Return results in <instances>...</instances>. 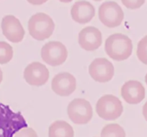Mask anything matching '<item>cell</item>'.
Here are the masks:
<instances>
[{
    "label": "cell",
    "mask_w": 147,
    "mask_h": 137,
    "mask_svg": "<svg viewBox=\"0 0 147 137\" xmlns=\"http://www.w3.org/2000/svg\"><path fill=\"white\" fill-rule=\"evenodd\" d=\"M74 131L69 124L64 121H56L49 126V137H74Z\"/></svg>",
    "instance_id": "14"
},
{
    "label": "cell",
    "mask_w": 147,
    "mask_h": 137,
    "mask_svg": "<svg viewBox=\"0 0 147 137\" xmlns=\"http://www.w3.org/2000/svg\"><path fill=\"white\" fill-rule=\"evenodd\" d=\"M2 80H3V73H2V70L0 69V84L2 82Z\"/></svg>",
    "instance_id": "22"
},
{
    "label": "cell",
    "mask_w": 147,
    "mask_h": 137,
    "mask_svg": "<svg viewBox=\"0 0 147 137\" xmlns=\"http://www.w3.org/2000/svg\"><path fill=\"white\" fill-rule=\"evenodd\" d=\"M136 55L141 63L147 65V35L138 42Z\"/></svg>",
    "instance_id": "17"
},
{
    "label": "cell",
    "mask_w": 147,
    "mask_h": 137,
    "mask_svg": "<svg viewBox=\"0 0 147 137\" xmlns=\"http://www.w3.org/2000/svg\"><path fill=\"white\" fill-rule=\"evenodd\" d=\"M100 22L109 28L120 26L124 19L122 8L115 2H106L102 4L98 10Z\"/></svg>",
    "instance_id": "5"
},
{
    "label": "cell",
    "mask_w": 147,
    "mask_h": 137,
    "mask_svg": "<svg viewBox=\"0 0 147 137\" xmlns=\"http://www.w3.org/2000/svg\"><path fill=\"white\" fill-rule=\"evenodd\" d=\"M89 73L92 78L99 83H107L112 80L115 73L113 65L104 57L96 58L89 66Z\"/></svg>",
    "instance_id": "7"
},
{
    "label": "cell",
    "mask_w": 147,
    "mask_h": 137,
    "mask_svg": "<svg viewBox=\"0 0 147 137\" xmlns=\"http://www.w3.org/2000/svg\"><path fill=\"white\" fill-rule=\"evenodd\" d=\"M94 1H97V2H100V1H102V0H94Z\"/></svg>",
    "instance_id": "25"
},
{
    "label": "cell",
    "mask_w": 147,
    "mask_h": 137,
    "mask_svg": "<svg viewBox=\"0 0 147 137\" xmlns=\"http://www.w3.org/2000/svg\"><path fill=\"white\" fill-rule=\"evenodd\" d=\"M13 57V49L7 42L0 41V64L9 63Z\"/></svg>",
    "instance_id": "16"
},
{
    "label": "cell",
    "mask_w": 147,
    "mask_h": 137,
    "mask_svg": "<svg viewBox=\"0 0 147 137\" xmlns=\"http://www.w3.org/2000/svg\"><path fill=\"white\" fill-rule=\"evenodd\" d=\"M67 114L74 124L84 125L91 121L93 111L88 101L84 98H75L69 103L67 107Z\"/></svg>",
    "instance_id": "4"
},
{
    "label": "cell",
    "mask_w": 147,
    "mask_h": 137,
    "mask_svg": "<svg viewBox=\"0 0 147 137\" xmlns=\"http://www.w3.org/2000/svg\"><path fill=\"white\" fill-rule=\"evenodd\" d=\"M121 96L129 104H138L145 98L146 92L144 86L138 80H128L121 88Z\"/></svg>",
    "instance_id": "12"
},
{
    "label": "cell",
    "mask_w": 147,
    "mask_h": 137,
    "mask_svg": "<svg viewBox=\"0 0 147 137\" xmlns=\"http://www.w3.org/2000/svg\"><path fill=\"white\" fill-rule=\"evenodd\" d=\"M95 15L94 6L87 1H78L71 9V15L74 22L80 24H87L92 19Z\"/></svg>",
    "instance_id": "13"
},
{
    "label": "cell",
    "mask_w": 147,
    "mask_h": 137,
    "mask_svg": "<svg viewBox=\"0 0 147 137\" xmlns=\"http://www.w3.org/2000/svg\"><path fill=\"white\" fill-rule=\"evenodd\" d=\"M146 0H121L123 5L130 9H137L145 3Z\"/></svg>",
    "instance_id": "19"
},
{
    "label": "cell",
    "mask_w": 147,
    "mask_h": 137,
    "mask_svg": "<svg viewBox=\"0 0 147 137\" xmlns=\"http://www.w3.org/2000/svg\"><path fill=\"white\" fill-rule=\"evenodd\" d=\"M61 2H63V3H69V2H72L73 0H59Z\"/></svg>",
    "instance_id": "23"
},
{
    "label": "cell",
    "mask_w": 147,
    "mask_h": 137,
    "mask_svg": "<svg viewBox=\"0 0 147 137\" xmlns=\"http://www.w3.org/2000/svg\"><path fill=\"white\" fill-rule=\"evenodd\" d=\"M142 113H143V116H144V118H145L146 121H147V101L146 102V104H144V106H143Z\"/></svg>",
    "instance_id": "21"
},
{
    "label": "cell",
    "mask_w": 147,
    "mask_h": 137,
    "mask_svg": "<svg viewBox=\"0 0 147 137\" xmlns=\"http://www.w3.org/2000/svg\"><path fill=\"white\" fill-rule=\"evenodd\" d=\"M28 3H30V5H35V6H38V5H41L43 4L46 3V2H48L49 0H27Z\"/></svg>",
    "instance_id": "20"
},
{
    "label": "cell",
    "mask_w": 147,
    "mask_h": 137,
    "mask_svg": "<svg viewBox=\"0 0 147 137\" xmlns=\"http://www.w3.org/2000/svg\"><path fill=\"white\" fill-rule=\"evenodd\" d=\"M42 60L53 67L59 66L65 63L68 57V51L62 42L51 41L41 49Z\"/></svg>",
    "instance_id": "6"
},
{
    "label": "cell",
    "mask_w": 147,
    "mask_h": 137,
    "mask_svg": "<svg viewBox=\"0 0 147 137\" xmlns=\"http://www.w3.org/2000/svg\"><path fill=\"white\" fill-rule=\"evenodd\" d=\"M78 42L80 47L86 51H94L101 46L102 42L101 32L94 27H84L79 33Z\"/></svg>",
    "instance_id": "11"
},
{
    "label": "cell",
    "mask_w": 147,
    "mask_h": 137,
    "mask_svg": "<svg viewBox=\"0 0 147 137\" xmlns=\"http://www.w3.org/2000/svg\"><path fill=\"white\" fill-rule=\"evenodd\" d=\"M77 88V81L73 75L69 73H58L51 82V88L58 96L66 97L73 94Z\"/></svg>",
    "instance_id": "10"
},
{
    "label": "cell",
    "mask_w": 147,
    "mask_h": 137,
    "mask_svg": "<svg viewBox=\"0 0 147 137\" xmlns=\"http://www.w3.org/2000/svg\"><path fill=\"white\" fill-rule=\"evenodd\" d=\"M105 50L107 55L113 60H125L132 54V40L123 34H113L105 40Z\"/></svg>",
    "instance_id": "1"
},
{
    "label": "cell",
    "mask_w": 147,
    "mask_h": 137,
    "mask_svg": "<svg viewBox=\"0 0 147 137\" xmlns=\"http://www.w3.org/2000/svg\"><path fill=\"white\" fill-rule=\"evenodd\" d=\"M2 33L9 41L13 43L22 42L25 36V29L19 19L13 15H6L1 23Z\"/></svg>",
    "instance_id": "8"
},
{
    "label": "cell",
    "mask_w": 147,
    "mask_h": 137,
    "mask_svg": "<svg viewBox=\"0 0 147 137\" xmlns=\"http://www.w3.org/2000/svg\"><path fill=\"white\" fill-rule=\"evenodd\" d=\"M145 81H146V85H147V73L145 76Z\"/></svg>",
    "instance_id": "24"
},
{
    "label": "cell",
    "mask_w": 147,
    "mask_h": 137,
    "mask_svg": "<svg viewBox=\"0 0 147 137\" xmlns=\"http://www.w3.org/2000/svg\"><path fill=\"white\" fill-rule=\"evenodd\" d=\"M13 137H38L35 130L30 127H24L17 131Z\"/></svg>",
    "instance_id": "18"
},
{
    "label": "cell",
    "mask_w": 147,
    "mask_h": 137,
    "mask_svg": "<svg viewBox=\"0 0 147 137\" xmlns=\"http://www.w3.org/2000/svg\"><path fill=\"white\" fill-rule=\"evenodd\" d=\"M100 137H125V132L118 124H110L102 129Z\"/></svg>",
    "instance_id": "15"
},
{
    "label": "cell",
    "mask_w": 147,
    "mask_h": 137,
    "mask_svg": "<svg viewBox=\"0 0 147 137\" xmlns=\"http://www.w3.org/2000/svg\"><path fill=\"white\" fill-rule=\"evenodd\" d=\"M24 78L30 86H42L49 80V70L45 65L39 62H33L25 67Z\"/></svg>",
    "instance_id": "9"
},
{
    "label": "cell",
    "mask_w": 147,
    "mask_h": 137,
    "mask_svg": "<svg viewBox=\"0 0 147 137\" xmlns=\"http://www.w3.org/2000/svg\"><path fill=\"white\" fill-rule=\"evenodd\" d=\"M96 112L101 118L113 121L119 118L123 111L122 103L113 95H105L97 101Z\"/></svg>",
    "instance_id": "3"
},
{
    "label": "cell",
    "mask_w": 147,
    "mask_h": 137,
    "mask_svg": "<svg viewBox=\"0 0 147 137\" xmlns=\"http://www.w3.org/2000/svg\"><path fill=\"white\" fill-rule=\"evenodd\" d=\"M28 27L29 34L33 39L43 41L53 35L55 23L49 15L39 12L30 18Z\"/></svg>",
    "instance_id": "2"
}]
</instances>
